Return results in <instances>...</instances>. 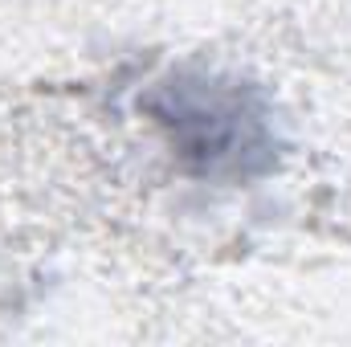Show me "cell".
<instances>
[{"label":"cell","mask_w":351,"mask_h":347,"mask_svg":"<svg viewBox=\"0 0 351 347\" xmlns=\"http://www.w3.org/2000/svg\"><path fill=\"white\" fill-rule=\"evenodd\" d=\"M172 160L208 184H254L278 168L282 135L262 86L221 70H172L139 98Z\"/></svg>","instance_id":"cell-1"}]
</instances>
